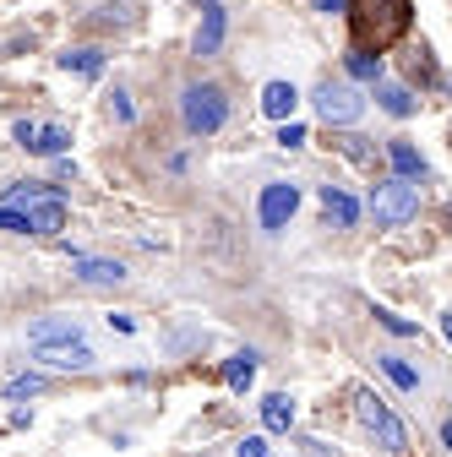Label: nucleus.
Segmentation results:
<instances>
[{
    "instance_id": "nucleus-1",
    "label": "nucleus",
    "mask_w": 452,
    "mask_h": 457,
    "mask_svg": "<svg viewBox=\"0 0 452 457\" xmlns=\"http://www.w3.org/2000/svg\"><path fill=\"white\" fill-rule=\"evenodd\" d=\"M28 343H33V360L49 365V370H93V349L77 321L66 316H38L28 327Z\"/></svg>"
},
{
    "instance_id": "nucleus-2",
    "label": "nucleus",
    "mask_w": 452,
    "mask_h": 457,
    "mask_svg": "<svg viewBox=\"0 0 452 457\" xmlns=\"http://www.w3.org/2000/svg\"><path fill=\"white\" fill-rule=\"evenodd\" d=\"M409 28V0H355V33H360V49H381Z\"/></svg>"
},
{
    "instance_id": "nucleus-3",
    "label": "nucleus",
    "mask_w": 452,
    "mask_h": 457,
    "mask_svg": "<svg viewBox=\"0 0 452 457\" xmlns=\"http://www.w3.org/2000/svg\"><path fill=\"white\" fill-rule=\"evenodd\" d=\"M223 120H230V98H223L218 82H191V87L180 93V126H186L191 137H213Z\"/></svg>"
},
{
    "instance_id": "nucleus-4",
    "label": "nucleus",
    "mask_w": 452,
    "mask_h": 457,
    "mask_svg": "<svg viewBox=\"0 0 452 457\" xmlns=\"http://www.w3.org/2000/svg\"><path fill=\"white\" fill-rule=\"evenodd\" d=\"M6 207L28 212L33 235H61V228H66V196L49 191V186H28V180H22V186L6 191Z\"/></svg>"
},
{
    "instance_id": "nucleus-5",
    "label": "nucleus",
    "mask_w": 452,
    "mask_h": 457,
    "mask_svg": "<svg viewBox=\"0 0 452 457\" xmlns=\"http://www.w3.org/2000/svg\"><path fill=\"white\" fill-rule=\"evenodd\" d=\"M371 212H376L381 228H404V223H414V218H420V186L404 180V175L381 180V186L371 191Z\"/></svg>"
},
{
    "instance_id": "nucleus-6",
    "label": "nucleus",
    "mask_w": 452,
    "mask_h": 457,
    "mask_svg": "<svg viewBox=\"0 0 452 457\" xmlns=\"http://www.w3.org/2000/svg\"><path fill=\"white\" fill-rule=\"evenodd\" d=\"M355 414H360V425L376 436V446H387L392 457H398V452H409V430H404V420L392 414V409L381 403L376 392H355Z\"/></svg>"
},
{
    "instance_id": "nucleus-7",
    "label": "nucleus",
    "mask_w": 452,
    "mask_h": 457,
    "mask_svg": "<svg viewBox=\"0 0 452 457\" xmlns=\"http://www.w3.org/2000/svg\"><path fill=\"white\" fill-rule=\"evenodd\" d=\"M316 114H322L327 126H355L360 114H365V98L349 82H322L316 87Z\"/></svg>"
},
{
    "instance_id": "nucleus-8",
    "label": "nucleus",
    "mask_w": 452,
    "mask_h": 457,
    "mask_svg": "<svg viewBox=\"0 0 452 457\" xmlns=\"http://www.w3.org/2000/svg\"><path fill=\"white\" fill-rule=\"evenodd\" d=\"M300 212V186H289V180H272L267 191H262V202H256V218H262V228H289V218Z\"/></svg>"
},
{
    "instance_id": "nucleus-9",
    "label": "nucleus",
    "mask_w": 452,
    "mask_h": 457,
    "mask_svg": "<svg viewBox=\"0 0 452 457\" xmlns=\"http://www.w3.org/2000/svg\"><path fill=\"white\" fill-rule=\"evenodd\" d=\"M322 212H327L338 228H355V223H360V202H355L344 186H322Z\"/></svg>"
},
{
    "instance_id": "nucleus-10",
    "label": "nucleus",
    "mask_w": 452,
    "mask_h": 457,
    "mask_svg": "<svg viewBox=\"0 0 452 457\" xmlns=\"http://www.w3.org/2000/svg\"><path fill=\"white\" fill-rule=\"evenodd\" d=\"M71 272H77L82 283H98V289H104V283H121V278H126L121 262H104V256H71Z\"/></svg>"
},
{
    "instance_id": "nucleus-11",
    "label": "nucleus",
    "mask_w": 452,
    "mask_h": 457,
    "mask_svg": "<svg viewBox=\"0 0 452 457\" xmlns=\"http://www.w3.org/2000/svg\"><path fill=\"white\" fill-rule=\"evenodd\" d=\"M295 104H300V93H295L289 82H267V87H262V114H272V120H289Z\"/></svg>"
},
{
    "instance_id": "nucleus-12",
    "label": "nucleus",
    "mask_w": 452,
    "mask_h": 457,
    "mask_svg": "<svg viewBox=\"0 0 452 457\" xmlns=\"http://www.w3.org/2000/svg\"><path fill=\"white\" fill-rule=\"evenodd\" d=\"M223 44V12H218V0L213 6H202V28H197V54H218Z\"/></svg>"
},
{
    "instance_id": "nucleus-13",
    "label": "nucleus",
    "mask_w": 452,
    "mask_h": 457,
    "mask_svg": "<svg viewBox=\"0 0 452 457\" xmlns=\"http://www.w3.org/2000/svg\"><path fill=\"white\" fill-rule=\"evenodd\" d=\"M262 425H267V430H278V436H284V430L295 425V403H289L284 392H272V397H262Z\"/></svg>"
},
{
    "instance_id": "nucleus-14",
    "label": "nucleus",
    "mask_w": 452,
    "mask_h": 457,
    "mask_svg": "<svg viewBox=\"0 0 452 457\" xmlns=\"http://www.w3.org/2000/svg\"><path fill=\"white\" fill-rule=\"evenodd\" d=\"M387 153H392V169H398L404 180H425V158H420V153H414L409 142H392Z\"/></svg>"
},
{
    "instance_id": "nucleus-15",
    "label": "nucleus",
    "mask_w": 452,
    "mask_h": 457,
    "mask_svg": "<svg viewBox=\"0 0 452 457\" xmlns=\"http://www.w3.org/2000/svg\"><path fill=\"white\" fill-rule=\"evenodd\" d=\"M223 381H230L235 392H246V386L256 381V354L246 349V354H235V360H223Z\"/></svg>"
},
{
    "instance_id": "nucleus-16",
    "label": "nucleus",
    "mask_w": 452,
    "mask_h": 457,
    "mask_svg": "<svg viewBox=\"0 0 452 457\" xmlns=\"http://www.w3.org/2000/svg\"><path fill=\"white\" fill-rule=\"evenodd\" d=\"M61 66L77 71V77H98V71H104V54H98V49H66Z\"/></svg>"
},
{
    "instance_id": "nucleus-17",
    "label": "nucleus",
    "mask_w": 452,
    "mask_h": 457,
    "mask_svg": "<svg viewBox=\"0 0 452 457\" xmlns=\"http://www.w3.org/2000/svg\"><path fill=\"white\" fill-rule=\"evenodd\" d=\"M66 147H71L66 126H38V131H33V142H28V153H66Z\"/></svg>"
},
{
    "instance_id": "nucleus-18",
    "label": "nucleus",
    "mask_w": 452,
    "mask_h": 457,
    "mask_svg": "<svg viewBox=\"0 0 452 457\" xmlns=\"http://www.w3.org/2000/svg\"><path fill=\"white\" fill-rule=\"evenodd\" d=\"M376 98H381L387 114H398V120H409V114H414V93H409V87H392V82H387Z\"/></svg>"
},
{
    "instance_id": "nucleus-19",
    "label": "nucleus",
    "mask_w": 452,
    "mask_h": 457,
    "mask_svg": "<svg viewBox=\"0 0 452 457\" xmlns=\"http://www.w3.org/2000/svg\"><path fill=\"white\" fill-rule=\"evenodd\" d=\"M349 77L381 82V54H376V49H355V54H349Z\"/></svg>"
},
{
    "instance_id": "nucleus-20",
    "label": "nucleus",
    "mask_w": 452,
    "mask_h": 457,
    "mask_svg": "<svg viewBox=\"0 0 452 457\" xmlns=\"http://www.w3.org/2000/svg\"><path fill=\"white\" fill-rule=\"evenodd\" d=\"M381 370H387V381H398L404 392H414V386H420V370H414V365H404V360H392V354H381Z\"/></svg>"
},
{
    "instance_id": "nucleus-21",
    "label": "nucleus",
    "mask_w": 452,
    "mask_h": 457,
    "mask_svg": "<svg viewBox=\"0 0 452 457\" xmlns=\"http://www.w3.org/2000/svg\"><path fill=\"white\" fill-rule=\"evenodd\" d=\"M0 228H12V235H33L28 212H17V207H0Z\"/></svg>"
},
{
    "instance_id": "nucleus-22",
    "label": "nucleus",
    "mask_w": 452,
    "mask_h": 457,
    "mask_svg": "<svg viewBox=\"0 0 452 457\" xmlns=\"http://www.w3.org/2000/svg\"><path fill=\"white\" fill-rule=\"evenodd\" d=\"M376 321H381L387 332H398V337H414V332H420L414 321H404V316H392V311H376Z\"/></svg>"
},
{
    "instance_id": "nucleus-23",
    "label": "nucleus",
    "mask_w": 452,
    "mask_h": 457,
    "mask_svg": "<svg viewBox=\"0 0 452 457\" xmlns=\"http://www.w3.org/2000/svg\"><path fill=\"white\" fill-rule=\"evenodd\" d=\"M109 109H115V120H121V126H131V120H137V109H131V93H121V87H115V98H109Z\"/></svg>"
},
{
    "instance_id": "nucleus-24",
    "label": "nucleus",
    "mask_w": 452,
    "mask_h": 457,
    "mask_svg": "<svg viewBox=\"0 0 452 457\" xmlns=\"http://www.w3.org/2000/svg\"><path fill=\"white\" fill-rule=\"evenodd\" d=\"M306 142V126L300 120H284V131H278V147H300Z\"/></svg>"
},
{
    "instance_id": "nucleus-25",
    "label": "nucleus",
    "mask_w": 452,
    "mask_h": 457,
    "mask_svg": "<svg viewBox=\"0 0 452 457\" xmlns=\"http://www.w3.org/2000/svg\"><path fill=\"white\" fill-rule=\"evenodd\" d=\"M38 386H44V376H17V381H12V397H33Z\"/></svg>"
},
{
    "instance_id": "nucleus-26",
    "label": "nucleus",
    "mask_w": 452,
    "mask_h": 457,
    "mask_svg": "<svg viewBox=\"0 0 452 457\" xmlns=\"http://www.w3.org/2000/svg\"><path fill=\"white\" fill-rule=\"evenodd\" d=\"M235 457H267V441H262V436H246V441L235 446Z\"/></svg>"
},
{
    "instance_id": "nucleus-27",
    "label": "nucleus",
    "mask_w": 452,
    "mask_h": 457,
    "mask_svg": "<svg viewBox=\"0 0 452 457\" xmlns=\"http://www.w3.org/2000/svg\"><path fill=\"white\" fill-rule=\"evenodd\" d=\"M344 153H349V158H365L371 147H365V137H344Z\"/></svg>"
},
{
    "instance_id": "nucleus-28",
    "label": "nucleus",
    "mask_w": 452,
    "mask_h": 457,
    "mask_svg": "<svg viewBox=\"0 0 452 457\" xmlns=\"http://www.w3.org/2000/svg\"><path fill=\"white\" fill-rule=\"evenodd\" d=\"M316 12H327V17H338V12H349V0H316Z\"/></svg>"
},
{
    "instance_id": "nucleus-29",
    "label": "nucleus",
    "mask_w": 452,
    "mask_h": 457,
    "mask_svg": "<svg viewBox=\"0 0 452 457\" xmlns=\"http://www.w3.org/2000/svg\"><path fill=\"white\" fill-rule=\"evenodd\" d=\"M33 131H38V126H33V120H17V131H12V137H17V142H22V147H28V142H33Z\"/></svg>"
},
{
    "instance_id": "nucleus-30",
    "label": "nucleus",
    "mask_w": 452,
    "mask_h": 457,
    "mask_svg": "<svg viewBox=\"0 0 452 457\" xmlns=\"http://www.w3.org/2000/svg\"><path fill=\"white\" fill-rule=\"evenodd\" d=\"M441 441H447V452H452V420H447V425H441Z\"/></svg>"
},
{
    "instance_id": "nucleus-31",
    "label": "nucleus",
    "mask_w": 452,
    "mask_h": 457,
    "mask_svg": "<svg viewBox=\"0 0 452 457\" xmlns=\"http://www.w3.org/2000/svg\"><path fill=\"white\" fill-rule=\"evenodd\" d=\"M441 332H447V343H452V311H447V316H441Z\"/></svg>"
},
{
    "instance_id": "nucleus-32",
    "label": "nucleus",
    "mask_w": 452,
    "mask_h": 457,
    "mask_svg": "<svg viewBox=\"0 0 452 457\" xmlns=\"http://www.w3.org/2000/svg\"><path fill=\"white\" fill-rule=\"evenodd\" d=\"M197 6H213V0H197Z\"/></svg>"
}]
</instances>
